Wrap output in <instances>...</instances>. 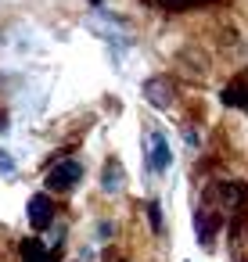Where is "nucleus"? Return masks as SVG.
Masks as SVG:
<instances>
[{
  "label": "nucleus",
  "instance_id": "10",
  "mask_svg": "<svg viewBox=\"0 0 248 262\" xmlns=\"http://www.w3.org/2000/svg\"><path fill=\"white\" fill-rule=\"evenodd\" d=\"M0 172H4V176H11V172H15V158H11L4 147H0Z\"/></svg>",
  "mask_w": 248,
  "mask_h": 262
},
{
  "label": "nucleus",
  "instance_id": "3",
  "mask_svg": "<svg viewBox=\"0 0 248 262\" xmlns=\"http://www.w3.org/2000/svg\"><path fill=\"white\" fill-rule=\"evenodd\" d=\"M144 97L158 108V112H166V108H173V83L169 79H162V76H151L148 83H144Z\"/></svg>",
  "mask_w": 248,
  "mask_h": 262
},
{
  "label": "nucleus",
  "instance_id": "9",
  "mask_svg": "<svg viewBox=\"0 0 248 262\" xmlns=\"http://www.w3.org/2000/svg\"><path fill=\"white\" fill-rule=\"evenodd\" d=\"M148 212H151V230H155V233H162V212H158V201H151V205H148Z\"/></svg>",
  "mask_w": 248,
  "mask_h": 262
},
{
  "label": "nucleus",
  "instance_id": "11",
  "mask_svg": "<svg viewBox=\"0 0 248 262\" xmlns=\"http://www.w3.org/2000/svg\"><path fill=\"white\" fill-rule=\"evenodd\" d=\"M0 133H8V115L0 112Z\"/></svg>",
  "mask_w": 248,
  "mask_h": 262
},
{
  "label": "nucleus",
  "instance_id": "1",
  "mask_svg": "<svg viewBox=\"0 0 248 262\" xmlns=\"http://www.w3.org/2000/svg\"><path fill=\"white\" fill-rule=\"evenodd\" d=\"M144 165H148L155 176H162V172L173 165V147H169L166 133L148 129V140H144Z\"/></svg>",
  "mask_w": 248,
  "mask_h": 262
},
{
  "label": "nucleus",
  "instance_id": "12",
  "mask_svg": "<svg viewBox=\"0 0 248 262\" xmlns=\"http://www.w3.org/2000/svg\"><path fill=\"white\" fill-rule=\"evenodd\" d=\"M90 4H101V0H90Z\"/></svg>",
  "mask_w": 248,
  "mask_h": 262
},
{
  "label": "nucleus",
  "instance_id": "6",
  "mask_svg": "<svg viewBox=\"0 0 248 262\" xmlns=\"http://www.w3.org/2000/svg\"><path fill=\"white\" fill-rule=\"evenodd\" d=\"M101 187H105L108 194H112V190H122V187H126V172H122V165H119L115 158H112V162L105 165V176H101Z\"/></svg>",
  "mask_w": 248,
  "mask_h": 262
},
{
  "label": "nucleus",
  "instance_id": "8",
  "mask_svg": "<svg viewBox=\"0 0 248 262\" xmlns=\"http://www.w3.org/2000/svg\"><path fill=\"white\" fill-rule=\"evenodd\" d=\"M158 4H162L166 11H187V8H198V4H205V0H158Z\"/></svg>",
  "mask_w": 248,
  "mask_h": 262
},
{
  "label": "nucleus",
  "instance_id": "5",
  "mask_svg": "<svg viewBox=\"0 0 248 262\" xmlns=\"http://www.w3.org/2000/svg\"><path fill=\"white\" fill-rule=\"evenodd\" d=\"M223 104H226V108H241V112H248V72H241V76L223 90Z\"/></svg>",
  "mask_w": 248,
  "mask_h": 262
},
{
  "label": "nucleus",
  "instance_id": "7",
  "mask_svg": "<svg viewBox=\"0 0 248 262\" xmlns=\"http://www.w3.org/2000/svg\"><path fill=\"white\" fill-rule=\"evenodd\" d=\"M22 262H54V255H51L40 241H26V244H22Z\"/></svg>",
  "mask_w": 248,
  "mask_h": 262
},
{
  "label": "nucleus",
  "instance_id": "4",
  "mask_svg": "<svg viewBox=\"0 0 248 262\" xmlns=\"http://www.w3.org/2000/svg\"><path fill=\"white\" fill-rule=\"evenodd\" d=\"M51 219H54V201L47 194H33L29 198V223H33V230H47Z\"/></svg>",
  "mask_w": 248,
  "mask_h": 262
},
{
  "label": "nucleus",
  "instance_id": "2",
  "mask_svg": "<svg viewBox=\"0 0 248 262\" xmlns=\"http://www.w3.org/2000/svg\"><path fill=\"white\" fill-rule=\"evenodd\" d=\"M79 180H83V165L79 162H61L58 169L47 172V190H58L61 194V190H72Z\"/></svg>",
  "mask_w": 248,
  "mask_h": 262
}]
</instances>
